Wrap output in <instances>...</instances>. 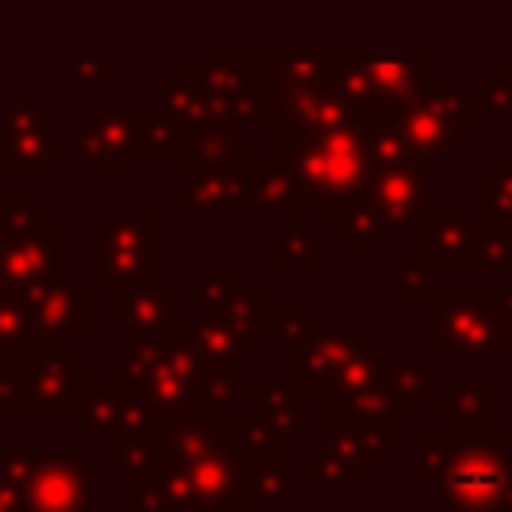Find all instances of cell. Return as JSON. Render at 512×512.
Here are the masks:
<instances>
[{
	"label": "cell",
	"instance_id": "9",
	"mask_svg": "<svg viewBox=\"0 0 512 512\" xmlns=\"http://www.w3.org/2000/svg\"><path fill=\"white\" fill-rule=\"evenodd\" d=\"M468 208L476 216H484L488 224L512 220V156L492 160L488 172L468 184Z\"/></svg>",
	"mask_w": 512,
	"mask_h": 512
},
{
	"label": "cell",
	"instance_id": "13",
	"mask_svg": "<svg viewBox=\"0 0 512 512\" xmlns=\"http://www.w3.org/2000/svg\"><path fill=\"white\" fill-rule=\"evenodd\" d=\"M472 100V116L476 120H508L512 116V68H496L488 72V80L480 88H468Z\"/></svg>",
	"mask_w": 512,
	"mask_h": 512
},
{
	"label": "cell",
	"instance_id": "11",
	"mask_svg": "<svg viewBox=\"0 0 512 512\" xmlns=\"http://www.w3.org/2000/svg\"><path fill=\"white\" fill-rule=\"evenodd\" d=\"M328 224L340 232V240H344L348 248H376L380 236L388 232L384 220H380V212L368 204L364 192L352 196V200H344V204H336V208L328 212Z\"/></svg>",
	"mask_w": 512,
	"mask_h": 512
},
{
	"label": "cell",
	"instance_id": "17",
	"mask_svg": "<svg viewBox=\"0 0 512 512\" xmlns=\"http://www.w3.org/2000/svg\"><path fill=\"white\" fill-rule=\"evenodd\" d=\"M496 308H500L504 320L512 324V284H496Z\"/></svg>",
	"mask_w": 512,
	"mask_h": 512
},
{
	"label": "cell",
	"instance_id": "18",
	"mask_svg": "<svg viewBox=\"0 0 512 512\" xmlns=\"http://www.w3.org/2000/svg\"><path fill=\"white\" fill-rule=\"evenodd\" d=\"M500 440V448H504V456H508V464H512V432L508 436H496Z\"/></svg>",
	"mask_w": 512,
	"mask_h": 512
},
{
	"label": "cell",
	"instance_id": "19",
	"mask_svg": "<svg viewBox=\"0 0 512 512\" xmlns=\"http://www.w3.org/2000/svg\"><path fill=\"white\" fill-rule=\"evenodd\" d=\"M504 132H508V144H512V116L504 120Z\"/></svg>",
	"mask_w": 512,
	"mask_h": 512
},
{
	"label": "cell",
	"instance_id": "3",
	"mask_svg": "<svg viewBox=\"0 0 512 512\" xmlns=\"http://www.w3.org/2000/svg\"><path fill=\"white\" fill-rule=\"evenodd\" d=\"M436 500L456 512H508L512 508V464L496 436L464 440L452 452L444 480L436 484Z\"/></svg>",
	"mask_w": 512,
	"mask_h": 512
},
{
	"label": "cell",
	"instance_id": "7",
	"mask_svg": "<svg viewBox=\"0 0 512 512\" xmlns=\"http://www.w3.org/2000/svg\"><path fill=\"white\" fill-rule=\"evenodd\" d=\"M360 328L348 324V328H336V332H308L304 344L296 348V376L304 380V372L312 376L308 388H332L344 372V364L356 356L360 348Z\"/></svg>",
	"mask_w": 512,
	"mask_h": 512
},
{
	"label": "cell",
	"instance_id": "12",
	"mask_svg": "<svg viewBox=\"0 0 512 512\" xmlns=\"http://www.w3.org/2000/svg\"><path fill=\"white\" fill-rule=\"evenodd\" d=\"M460 436L456 432H424L416 440V484L420 488H436L452 464V452H456Z\"/></svg>",
	"mask_w": 512,
	"mask_h": 512
},
{
	"label": "cell",
	"instance_id": "14",
	"mask_svg": "<svg viewBox=\"0 0 512 512\" xmlns=\"http://www.w3.org/2000/svg\"><path fill=\"white\" fill-rule=\"evenodd\" d=\"M76 472L72 468H40L36 484H28V500H36L40 512H64L76 500Z\"/></svg>",
	"mask_w": 512,
	"mask_h": 512
},
{
	"label": "cell",
	"instance_id": "10",
	"mask_svg": "<svg viewBox=\"0 0 512 512\" xmlns=\"http://www.w3.org/2000/svg\"><path fill=\"white\" fill-rule=\"evenodd\" d=\"M432 376H436V360H416V364H392V360H384L380 380H384V392H388L396 416L416 412V404L432 388Z\"/></svg>",
	"mask_w": 512,
	"mask_h": 512
},
{
	"label": "cell",
	"instance_id": "16",
	"mask_svg": "<svg viewBox=\"0 0 512 512\" xmlns=\"http://www.w3.org/2000/svg\"><path fill=\"white\" fill-rule=\"evenodd\" d=\"M308 480L312 484H356L360 480V468L344 456V452H312L308 456Z\"/></svg>",
	"mask_w": 512,
	"mask_h": 512
},
{
	"label": "cell",
	"instance_id": "21",
	"mask_svg": "<svg viewBox=\"0 0 512 512\" xmlns=\"http://www.w3.org/2000/svg\"><path fill=\"white\" fill-rule=\"evenodd\" d=\"M508 512H512V508H508Z\"/></svg>",
	"mask_w": 512,
	"mask_h": 512
},
{
	"label": "cell",
	"instance_id": "2",
	"mask_svg": "<svg viewBox=\"0 0 512 512\" xmlns=\"http://www.w3.org/2000/svg\"><path fill=\"white\" fill-rule=\"evenodd\" d=\"M300 152L292 160V172L300 180V192L308 204L316 208H336L352 196H360L372 176H376V164H372V148H368V136L364 128H344L336 136H324V140H304L300 136Z\"/></svg>",
	"mask_w": 512,
	"mask_h": 512
},
{
	"label": "cell",
	"instance_id": "4",
	"mask_svg": "<svg viewBox=\"0 0 512 512\" xmlns=\"http://www.w3.org/2000/svg\"><path fill=\"white\" fill-rule=\"evenodd\" d=\"M388 112H392L396 128L404 132L412 156L432 160V164L444 152H452L456 144H464L472 124H476L468 92H456V88H444V84H428L412 100H404L400 108H388Z\"/></svg>",
	"mask_w": 512,
	"mask_h": 512
},
{
	"label": "cell",
	"instance_id": "15",
	"mask_svg": "<svg viewBox=\"0 0 512 512\" xmlns=\"http://www.w3.org/2000/svg\"><path fill=\"white\" fill-rule=\"evenodd\" d=\"M476 268H512V228L508 224H484L476 236Z\"/></svg>",
	"mask_w": 512,
	"mask_h": 512
},
{
	"label": "cell",
	"instance_id": "1",
	"mask_svg": "<svg viewBox=\"0 0 512 512\" xmlns=\"http://www.w3.org/2000/svg\"><path fill=\"white\" fill-rule=\"evenodd\" d=\"M436 356L440 360H504L508 356V320L496 308V288H436Z\"/></svg>",
	"mask_w": 512,
	"mask_h": 512
},
{
	"label": "cell",
	"instance_id": "5",
	"mask_svg": "<svg viewBox=\"0 0 512 512\" xmlns=\"http://www.w3.org/2000/svg\"><path fill=\"white\" fill-rule=\"evenodd\" d=\"M432 160H408L392 168H376L372 184L364 188L368 204L380 212L384 228H404L420 232L436 216V196H432Z\"/></svg>",
	"mask_w": 512,
	"mask_h": 512
},
{
	"label": "cell",
	"instance_id": "8",
	"mask_svg": "<svg viewBox=\"0 0 512 512\" xmlns=\"http://www.w3.org/2000/svg\"><path fill=\"white\" fill-rule=\"evenodd\" d=\"M436 412L452 420V432L464 436V440H480V436H492L488 420H492V384L488 376H468L460 380L448 396L436 400Z\"/></svg>",
	"mask_w": 512,
	"mask_h": 512
},
{
	"label": "cell",
	"instance_id": "6",
	"mask_svg": "<svg viewBox=\"0 0 512 512\" xmlns=\"http://www.w3.org/2000/svg\"><path fill=\"white\" fill-rule=\"evenodd\" d=\"M476 236L468 212H436L416 232V252L428 268H476Z\"/></svg>",
	"mask_w": 512,
	"mask_h": 512
},
{
	"label": "cell",
	"instance_id": "20",
	"mask_svg": "<svg viewBox=\"0 0 512 512\" xmlns=\"http://www.w3.org/2000/svg\"><path fill=\"white\" fill-rule=\"evenodd\" d=\"M508 228H512V220H508Z\"/></svg>",
	"mask_w": 512,
	"mask_h": 512
}]
</instances>
